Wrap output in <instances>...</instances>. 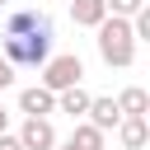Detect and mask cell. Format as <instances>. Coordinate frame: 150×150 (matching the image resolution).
<instances>
[{
	"label": "cell",
	"instance_id": "6da1fadb",
	"mask_svg": "<svg viewBox=\"0 0 150 150\" xmlns=\"http://www.w3.org/2000/svg\"><path fill=\"white\" fill-rule=\"evenodd\" d=\"M52 42H56V33H52V19L42 9H9L0 47L19 70H42L52 61Z\"/></svg>",
	"mask_w": 150,
	"mask_h": 150
},
{
	"label": "cell",
	"instance_id": "7a4b0ae2",
	"mask_svg": "<svg viewBox=\"0 0 150 150\" xmlns=\"http://www.w3.org/2000/svg\"><path fill=\"white\" fill-rule=\"evenodd\" d=\"M94 33H98L94 42H98V56H103V66H117V70H127V66L136 61V42H141V38H136V23H131L127 14H108V19H103Z\"/></svg>",
	"mask_w": 150,
	"mask_h": 150
},
{
	"label": "cell",
	"instance_id": "3957f363",
	"mask_svg": "<svg viewBox=\"0 0 150 150\" xmlns=\"http://www.w3.org/2000/svg\"><path fill=\"white\" fill-rule=\"evenodd\" d=\"M80 80H84V61H80L75 52H61V56H52V61L42 66V84L56 89V94L70 89V84H80Z\"/></svg>",
	"mask_w": 150,
	"mask_h": 150
},
{
	"label": "cell",
	"instance_id": "277c9868",
	"mask_svg": "<svg viewBox=\"0 0 150 150\" xmlns=\"http://www.w3.org/2000/svg\"><path fill=\"white\" fill-rule=\"evenodd\" d=\"M19 112H23V117H52V112H61V94L38 80V84L19 89Z\"/></svg>",
	"mask_w": 150,
	"mask_h": 150
},
{
	"label": "cell",
	"instance_id": "5b68a950",
	"mask_svg": "<svg viewBox=\"0 0 150 150\" xmlns=\"http://www.w3.org/2000/svg\"><path fill=\"white\" fill-rule=\"evenodd\" d=\"M19 136H23V145H28V150H56V145H61V141H56L52 117H23Z\"/></svg>",
	"mask_w": 150,
	"mask_h": 150
},
{
	"label": "cell",
	"instance_id": "8992f818",
	"mask_svg": "<svg viewBox=\"0 0 150 150\" xmlns=\"http://www.w3.org/2000/svg\"><path fill=\"white\" fill-rule=\"evenodd\" d=\"M108 14H112L108 0H70V23L75 28H98Z\"/></svg>",
	"mask_w": 150,
	"mask_h": 150
},
{
	"label": "cell",
	"instance_id": "52a82bcc",
	"mask_svg": "<svg viewBox=\"0 0 150 150\" xmlns=\"http://www.w3.org/2000/svg\"><path fill=\"white\" fill-rule=\"evenodd\" d=\"M117 141H122V150H145L150 145V117H122Z\"/></svg>",
	"mask_w": 150,
	"mask_h": 150
},
{
	"label": "cell",
	"instance_id": "ba28073f",
	"mask_svg": "<svg viewBox=\"0 0 150 150\" xmlns=\"http://www.w3.org/2000/svg\"><path fill=\"white\" fill-rule=\"evenodd\" d=\"M122 117H127V112H122V103H117V98H94V108H89V122H94V127H103V131H117V127H122Z\"/></svg>",
	"mask_w": 150,
	"mask_h": 150
},
{
	"label": "cell",
	"instance_id": "9c48e42d",
	"mask_svg": "<svg viewBox=\"0 0 150 150\" xmlns=\"http://www.w3.org/2000/svg\"><path fill=\"white\" fill-rule=\"evenodd\" d=\"M89 108H94V94H89L84 84H70V89H61V112H70V117L80 122V117H89Z\"/></svg>",
	"mask_w": 150,
	"mask_h": 150
},
{
	"label": "cell",
	"instance_id": "30bf717a",
	"mask_svg": "<svg viewBox=\"0 0 150 150\" xmlns=\"http://www.w3.org/2000/svg\"><path fill=\"white\" fill-rule=\"evenodd\" d=\"M117 103H122L127 117H150V94H145L141 84H127V89L117 94Z\"/></svg>",
	"mask_w": 150,
	"mask_h": 150
},
{
	"label": "cell",
	"instance_id": "8fae6325",
	"mask_svg": "<svg viewBox=\"0 0 150 150\" xmlns=\"http://www.w3.org/2000/svg\"><path fill=\"white\" fill-rule=\"evenodd\" d=\"M70 141H75L80 150H103L108 131H103V127H94L89 117H80V122H75V131H70Z\"/></svg>",
	"mask_w": 150,
	"mask_h": 150
},
{
	"label": "cell",
	"instance_id": "7c38bea8",
	"mask_svg": "<svg viewBox=\"0 0 150 150\" xmlns=\"http://www.w3.org/2000/svg\"><path fill=\"white\" fill-rule=\"evenodd\" d=\"M108 9H112V14H127V19H136V14L145 9V0H108Z\"/></svg>",
	"mask_w": 150,
	"mask_h": 150
},
{
	"label": "cell",
	"instance_id": "4fadbf2b",
	"mask_svg": "<svg viewBox=\"0 0 150 150\" xmlns=\"http://www.w3.org/2000/svg\"><path fill=\"white\" fill-rule=\"evenodd\" d=\"M14 70H19V66H14V61L5 56V47H0V89H9V84H14Z\"/></svg>",
	"mask_w": 150,
	"mask_h": 150
},
{
	"label": "cell",
	"instance_id": "5bb4252c",
	"mask_svg": "<svg viewBox=\"0 0 150 150\" xmlns=\"http://www.w3.org/2000/svg\"><path fill=\"white\" fill-rule=\"evenodd\" d=\"M131 23H136V38H141V42H150V5H145V9H141Z\"/></svg>",
	"mask_w": 150,
	"mask_h": 150
},
{
	"label": "cell",
	"instance_id": "9a60e30c",
	"mask_svg": "<svg viewBox=\"0 0 150 150\" xmlns=\"http://www.w3.org/2000/svg\"><path fill=\"white\" fill-rule=\"evenodd\" d=\"M0 150H28V145H23V136H9V131H0Z\"/></svg>",
	"mask_w": 150,
	"mask_h": 150
},
{
	"label": "cell",
	"instance_id": "2e32d148",
	"mask_svg": "<svg viewBox=\"0 0 150 150\" xmlns=\"http://www.w3.org/2000/svg\"><path fill=\"white\" fill-rule=\"evenodd\" d=\"M0 131H9V112H5V103H0Z\"/></svg>",
	"mask_w": 150,
	"mask_h": 150
},
{
	"label": "cell",
	"instance_id": "e0dca14e",
	"mask_svg": "<svg viewBox=\"0 0 150 150\" xmlns=\"http://www.w3.org/2000/svg\"><path fill=\"white\" fill-rule=\"evenodd\" d=\"M56 150H80V145H75V141H70V136H66V141H61V145H56Z\"/></svg>",
	"mask_w": 150,
	"mask_h": 150
},
{
	"label": "cell",
	"instance_id": "ac0fdd59",
	"mask_svg": "<svg viewBox=\"0 0 150 150\" xmlns=\"http://www.w3.org/2000/svg\"><path fill=\"white\" fill-rule=\"evenodd\" d=\"M5 5H9V0H0V9H5Z\"/></svg>",
	"mask_w": 150,
	"mask_h": 150
}]
</instances>
